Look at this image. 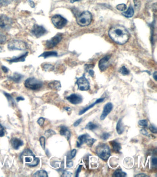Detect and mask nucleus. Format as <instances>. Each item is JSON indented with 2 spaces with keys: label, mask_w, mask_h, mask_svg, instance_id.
Here are the masks:
<instances>
[{
  "label": "nucleus",
  "mask_w": 157,
  "mask_h": 177,
  "mask_svg": "<svg viewBox=\"0 0 157 177\" xmlns=\"http://www.w3.org/2000/svg\"><path fill=\"white\" fill-rule=\"evenodd\" d=\"M111 38L117 44H124L129 38V34L125 27L121 25L112 27L108 32Z\"/></svg>",
  "instance_id": "f257e3e1"
},
{
  "label": "nucleus",
  "mask_w": 157,
  "mask_h": 177,
  "mask_svg": "<svg viewBox=\"0 0 157 177\" xmlns=\"http://www.w3.org/2000/svg\"><path fill=\"white\" fill-rule=\"evenodd\" d=\"M21 162L30 167H35L39 164L40 160L30 149H26L20 155Z\"/></svg>",
  "instance_id": "f03ea898"
},
{
  "label": "nucleus",
  "mask_w": 157,
  "mask_h": 177,
  "mask_svg": "<svg viewBox=\"0 0 157 177\" xmlns=\"http://www.w3.org/2000/svg\"><path fill=\"white\" fill-rule=\"evenodd\" d=\"M96 153L99 157L104 160H107L111 155L110 148L105 144L98 145L96 147Z\"/></svg>",
  "instance_id": "7ed1b4c3"
},
{
  "label": "nucleus",
  "mask_w": 157,
  "mask_h": 177,
  "mask_svg": "<svg viewBox=\"0 0 157 177\" xmlns=\"http://www.w3.org/2000/svg\"><path fill=\"white\" fill-rule=\"evenodd\" d=\"M92 20V15L89 11L83 12L77 19V24L81 26H86L90 25Z\"/></svg>",
  "instance_id": "20e7f679"
},
{
  "label": "nucleus",
  "mask_w": 157,
  "mask_h": 177,
  "mask_svg": "<svg viewBox=\"0 0 157 177\" xmlns=\"http://www.w3.org/2000/svg\"><path fill=\"white\" fill-rule=\"evenodd\" d=\"M25 87L28 89L37 90L40 89L43 86V83L35 78H29L25 81Z\"/></svg>",
  "instance_id": "39448f33"
},
{
  "label": "nucleus",
  "mask_w": 157,
  "mask_h": 177,
  "mask_svg": "<svg viewBox=\"0 0 157 177\" xmlns=\"http://www.w3.org/2000/svg\"><path fill=\"white\" fill-rule=\"evenodd\" d=\"M9 50H24L27 48V45L23 41L13 40L8 45Z\"/></svg>",
  "instance_id": "423d86ee"
},
{
  "label": "nucleus",
  "mask_w": 157,
  "mask_h": 177,
  "mask_svg": "<svg viewBox=\"0 0 157 177\" xmlns=\"http://www.w3.org/2000/svg\"><path fill=\"white\" fill-rule=\"evenodd\" d=\"M51 20L53 26L58 29H62L67 23V20L59 14H56L53 16Z\"/></svg>",
  "instance_id": "0eeeda50"
},
{
  "label": "nucleus",
  "mask_w": 157,
  "mask_h": 177,
  "mask_svg": "<svg viewBox=\"0 0 157 177\" xmlns=\"http://www.w3.org/2000/svg\"><path fill=\"white\" fill-rule=\"evenodd\" d=\"M78 86V89L81 91H87L90 88L89 83L85 77V74L79 78H77L76 83Z\"/></svg>",
  "instance_id": "6e6552de"
},
{
  "label": "nucleus",
  "mask_w": 157,
  "mask_h": 177,
  "mask_svg": "<svg viewBox=\"0 0 157 177\" xmlns=\"http://www.w3.org/2000/svg\"><path fill=\"white\" fill-rule=\"evenodd\" d=\"M62 38V35L60 33L57 34L50 39L47 41L45 43V47L47 49H53L56 47Z\"/></svg>",
  "instance_id": "1a4fd4ad"
},
{
  "label": "nucleus",
  "mask_w": 157,
  "mask_h": 177,
  "mask_svg": "<svg viewBox=\"0 0 157 177\" xmlns=\"http://www.w3.org/2000/svg\"><path fill=\"white\" fill-rule=\"evenodd\" d=\"M47 32L46 29L43 26L38 24L34 25L31 31L32 34L37 38H39L44 36Z\"/></svg>",
  "instance_id": "9d476101"
},
{
  "label": "nucleus",
  "mask_w": 157,
  "mask_h": 177,
  "mask_svg": "<svg viewBox=\"0 0 157 177\" xmlns=\"http://www.w3.org/2000/svg\"><path fill=\"white\" fill-rule=\"evenodd\" d=\"M13 21L12 19L5 15L0 16V28L4 30H8L11 27Z\"/></svg>",
  "instance_id": "9b49d317"
},
{
  "label": "nucleus",
  "mask_w": 157,
  "mask_h": 177,
  "mask_svg": "<svg viewBox=\"0 0 157 177\" xmlns=\"http://www.w3.org/2000/svg\"><path fill=\"white\" fill-rule=\"evenodd\" d=\"M66 99L71 104L77 105L83 102L82 96L77 94H72L66 97Z\"/></svg>",
  "instance_id": "f8f14e48"
},
{
  "label": "nucleus",
  "mask_w": 157,
  "mask_h": 177,
  "mask_svg": "<svg viewBox=\"0 0 157 177\" xmlns=\"http://www.w3.org/2000/svg\"><path fill=\"white\" fill-rule=\"evenodd\" d=\"M111 57V56L108 55L100 60L99 63V67L101 71H104L108 67L109 65V60H110Z\"/></svg>",
  "instance_id": "ddd939ff"
},
{
  "label": "nucleus",
  "mask_w": 157,
  "mask_h": 177,
  "mask_svg": "<svg viewBox=\"0 0 157 177\" xmlns=\"http://www.w3.org/2000/svg\"><path fill=\"white\" fill-rule=\"evenodd\" d=\"M113 108V105L111 102H108L104 106L103 108V112L101 115L100 119L102 121L105 120L107 116L110 114Z\"/></svg>",
  "instance_id": "4468645a"
},
{
  "label": "nucleus",
  "mask_w": 157,
  "mask_h": 177,
  "mask_svg": "<svg viewBox=\"0 0 157 177\" xmlns=\"http://www.w3.org/2000/svg\"><path fill=\"white\" fill-rule=\"evenodd\" d=\"M28 52L25 53L24 54H22L20 56L14 57L11 59L8 60L7 61L9 62L10 63H19V62H24L26 60V58L28 56Z\"/></svg>",
  "instance_id": "2eb2a0df"
},
{
  "label": "nucleus",
  "mask_w": 157,
  "mask_h": 177,
  "mask_svg": "<svg viewBox=\"0 0 157 177\" xmlns=\"http://www.w3.org/2000/svg\"><path fill=\"white\" fill-rule=\"evenodd\" d=\"M11 145L13 148L16 150H18L20 147L24 145L23 142L21 140L17 138H14L11 139Z\"/></svg>",
  "instance_id": "dca6fc26"
},
{
  "label": "nucleus",
  "mask_w": 157,
  "mask_h": 177,
  "mask_svg": "<svg viewBox=\"0 0 157 177\" xmlns=\"http://www.w3.org/2000/svg\"><path fill=\"white\" fill-rule=\"evenodd\" d=\"M89 136L88 134H84L79 136L77 142V147L78 148L80 147L83 143L86 142L87 139H89Z\"/></svg>",
  "instance_id": "f3484780"
},
{
  "label": "nucleus",
  "mask_w": 157,
  "mask_h": 177,
  "mask_svg": "<svg viewBox=\"0 0 157 177\" xmlns=\"http://www.w3.org/2000/svg\"><path fill=\"white\" fill-rule=\"evenodd\" d=\"M59 133H60V134L61 136H65L68 140H69V139H70L71 136V132H70L69 130H68V129L66 127H65V126H62L60 127Z\"/></svg>",
  "instance_id": "a211bd4d"
},
{
  "label": "nucleus",
  "mask_w": 157,
  "mask_h": 177,
  "mask_svg": "<svg viewBox=\"0 0 157 177\" xmlns=\"http://www.w3.org/2000/svg\"><path fill=\"white\" fill-rule=\"evenodd\" d=\"M104 98H99V99H97V100H96V101H95V102L92 103V104L89 105V106L86 107V108H85L83 109V110H81V111L79 112V115L83 114L86 113L87 111H88V110H89V109H90V108H93V107H94L95 105L98 104V103H101V102H103V101H104Z\"/></svg>",
  "instance_id": "6ab92c4d"
},
{
  "label": "nucleus",
  "mask_w": 157,
  "mask_h": 177,
  "mask_svg": "<svg viewBox=\"0 0 157 177\" xmlns=\"http://www.w3.org/2000/svg\"><path fill=\"white\" fill-rule=\"evenodd\" d=\"M110 144L113 148V151L116 153H119L121 149L120 144L116 140H113L110 142Z\"/></svg>",
  "instance_id": "aec40b11"
},
{
  "label": "nucleus",
  "mask_w": 157,
  "mask_h": 177,
  "mask_svg": "<svg viewBox=\"0 0 157 177\" xmlns=\"http://www.w3.org/2000/svg\"><path fill=\"white\" fill-rule=\"evenodd\" d=\"M23 77H24V76L23 75L16 72V73H14L12 76L9 77L8 78L16 83H19L22 80Z\"/></svg>",
  "instance_id": "412c9836"
},
{
  "label": "nucleus",
  "mask_w": 157,
  "mask_h": 177,
  "mask_svg": "<svg viewBox=\"0 0 157 177\" xmlns=\"http://www.w3.org/2000/svg\"><path fill=\"white\" fill-rule=\"evenodd\" d=\"M48 87L51 89L58 90L61 88V84L59 81H53L48 84Z\"/></svg>",
  "instance_id": "4be33fe9"
},
{
  "label": "nucleus",
  "mask_w": 157,
  "mask_h": 177,
  "mask_svg": "<svg viewBox=\"0 0 157 177\" xmlns=\"http://www.w3.org/2000/svg\"><path fill=\"white\" fill-rule=\"evenodd\" d=\"M58 56V53L56 51H45L41 54L39 57H42L45 59L50 57H57Z\"/></svg>",
  "instance_id": "5701e85b"
},
{
  "label": "nucleus",
  "mask_w": 157,
  "mask_h": 177,
  "mask_svg": "<svg viewBox=\"0 0 157 177\" xmlns=\"http://www.w3.org/2000/svg\"><path fill=\"white\" fill-rule=\"evenodd\" d=\"M116 131H117V133H118L119 135L122 134V133H124V131H125L124 125H123V123H122V119H120L118 121L117 126H116Z\"/></svg>",
  "instance_id": "b1692460"
},
{
  "label": "nucleus",
  "mask_w": 157,
  "mask_h": 177,
  "mask_svg": "<svg viewBox=\"0 0 157 177\" xmlns=\"http://www.w3.org/2000/svg\"><path fill=\"white\" fill-rule=\"evenodd\" d=\"M134 14V10L131 6H130L126 11L122 12V14L126 18H131L133 16Z\"/></svg>",
  "instance_id": "393cba45"
},
{
  "label": "nucleus",
  "mask_w": 157,
  "mask_h": 177,
  "mask_svg": "<svg viewBox=\"0 0 157 177\" xmlns=\"http://www.w3.org/2000/svg\"><path fill=\"white\" fill-rule=\"evenodd\" d=\"M126 176V172L122 171L121 169H118L116 170L113 174V177H124Z\"/></svg>",
  "instance_id": "a878e982"
},
{
  "label": "nucleus",
  "mask_w": 157,
  "mask_h": 177,
  "mask_svg": "<svg viewBox=\"0 0 157 177\" xmlns=\"http://www.w3.org/2000/svg\"><path fill=\"white\" fill-rule=\"evenodd\" d=\"M4 94L5 95V96L7 98L9 104L11 105V106H14L15 104V101L11 95L8 93H6V92H4Z\"/></svg>",
  "instance_id": "bb28decb"
},
{
  "label": "nucleus",
  "mask_w": 157,
  "mask_h": 177,
  "mask_svg": "<svg viewBox=\"0 0 157 177\" xmlns=\"http://www.w3.org/2000/svg\"><path fill=\"white\" fill-rule=\"evenodd\" d=\"M33 176H34V177H48V175H47L46 171H45V170H42L38 171L35 174H34Z\"/></svg>",
  "instance_id": "cd10ccee"
},
{
  "label": "nucleus",
  "mask_w": 157,
  "mask_h": 177,
  "mask_svg": "<svg viewBox=\"0 0 157 177\" xmlns=\"http://www.w3.org/2000/svg\"><path fill=\"white\" fill-rule=\"evenodd\" d=\"M98 128V126L96 124H94L92 122H89L86 125V127H85V128L87 130H94Z\"/></svg>",
  "instance_id": "c85d7f7f"
},
{
  "label": "nucleus",
  "mask_w": 157,
  "mask_h": 177,
  "mask_svg": "<svg viewBox=\"0 0 157 177\" xmlns=\"http://www.w3.org/2000/svg\"><path fill=\"white\" fill-rule=\"evenodd\" d=\"M43 69L45 71H52L54 69L53 66L50 64H45L42 66Z\"/></svg>",
  "instance_id": "c756f323"
},
{
  "label": "nucleus",
  "mask_w": 157,
  "mask_h": 177,
  "mask_svg": "<svg viewBox=\"0 0 157 177\" xmlns=\"http://www.w3.org/2000/svg\"><path fill=\"white\" fill-rule=\"evenodd\" d=\"M16 0H0V6L5 7Z\"/></svg>",
  "instance_id": "7c9ffc66"
},
{
  "label": "nucleus",
  "mask_w": 157,
  "mask_h": 177,
  "mask_svg": "<svg viewBox=\"0 0 157 177\" xmlns=\"http://www.w3.org/2000/svg\"><path fill=\"white\" fill-rule=\"evenodd\" d=\"M119 71L123 75H127L129 73V70L125 66H122Z\"/></svg>",
  "instance_id": "2f4dec72"
},
{
  "label": "nucleus",
  "mask_w": 157,
  "mask_h": 177,
  "mask_svg": "<svg viewBox=\"0 0 157 177\" xmlns=\"http://www.w3.org/2000/svg\"><path fill=\"white\" fill-rule=\"evenodd\" d=\"M7 40L6 35L0 31V44H5Z\"/></svg>",
  "instance_id": "473e14b6"
},
{
  "label": "nucleus",
  "mask_w": 157,
  "mask_h": 177,
  "mask_svg": "<svg viewBox=\"0 0 157 177\" xmlns=\"http://www.w3.org/2000/svg\"><path fill=\"white\" fill-rule=\"evenodd\" d=\"M96 141V139H88L86 141L87 145L89 147H92L94 143Z\"/></svg>",
  "instance_id": "72a5a7b5"
},
{
  "label": "nucleus",
  "mask_w": 157,
  "mask_h": 177,
  "mask_svg": "<svg viewBox=\"0 0 157 177\" xmlns=\"http://www.w3.org/2000/svg\"><path fill=\"white\" fill-rule=\"evenodd\" d=\"M116 8L119 11H125L127 9V6L125 4L122 3L117 5Z\"/></svg>",
  "instance_id": "f704fd0d"
},
{
  "label": "nucleus",
  "mask_w": 157,
  "mask_h": 177,
  "mask_svg": "<svg viewBox=\"0 0 157 177\" xmlns=\"http://www.w3.org/2000/svg\"><path fill=\"white\" fill-rule=\"evenodd\" d=\"M55 134H56V132H54L53 130H51V129H49V130H47V131H46L45 133V135L47 138L51 137L52 136Z\"/></svg>",
  "instance_id": "c9c22d12"
},
{
  "label": "nucleus",
  "mask_w": 157,
  "mask_h": 177,
  "mask_svg": "<svg viewBox=\"0 0 157 177\" xmlns=\"http://www.w3.org/2000/svg\"><path fill=\"white\" fill-rule=\"evenodd\" d=\"M138 124L141 127H146L148 126V122H147V121L146 120H140L138 121Z\"/></svg>",
  "instance_id": "e433bc0d"
},
{
  "label": "nucleus",
  "mask_w": 157,
  "mask_h": 177,
  "mask_svg": "<svg viewBox=\"0 0 157 177\" xmlns=\"http://www.w3.org/2000/svg\"><path fill=\"white\" fill-rule=\"evenodd\" d=\"M39 141L41 146L43 149H45V138L42 136L40 138Z\"/></svg>",
  "instance_id": "4c0bfd02"
},
{
  "label": "nucleus",
  "mask_w": 157,
  "mask_h": 177,
  "mask_svg": "<svg viewBox=\"0 0 157 177\" xmlns=\"http://www.w3.org/2000/svg\"><path fill=\"white\" fill-rule=\"evenodd\" d=\"M110 136H111V134L109 133H104L101 136V138L104 140H107L110 138Z\"/></svg>",
  "instance_id": "58836bf2"
},
{
  "label": "nucleus",
  "mask_w": 157,
  "mask_h": 177,
  "mask_svg": "<svg viewBox=\"0 0 157 177\" xmlns=\"http://www.w3.org/2000/svg\"><path fill=\"white\" fill-rule=\"evenodd\" d=\"M149 129H150V131L153 133L156 134L157 133V128H156V127L154 126L153 125H151L149 127Z\"/></svg>",
  "instance_id": "ea45409f"
},
{
  "label": "nucleus",
  "mask_w": 157,
  "mask_h": 177,
  "mask_svg": "<svg viewBox=\"0 0 157 177\" xmlns=\"http://www.w3.org/2000/svg\"><path fill=\"white\" fill-rule=\"evenodd\" d=\"M133 1L135 8H139L140 5V0H133Z\"/></svg>",
  "instance_id": "a19ab883"
},
{
  "label": "nucleus",
  "mask_w": 157,
  "mask_h": 177,
  "mask_svg": "<svg viewBox=\"0 0 157 177\" xmlns=\"http://www.w3.org/2000/svg\"><path fill=\"white\" fill-rule=\"evenodd\" d=\"M45 120L44 118H43V117L40 118L38 121V124L41 127H42L44 125V123Z\"/></svg>",
  "instance_id": "79ce46f5"
},
{
  "label": "nucleus",
  "mask_w": 157,
  "mask_h": 177,
  "mask_svg": "<svg viewBox=\"0 0 157 177\" xmlns=\"http://www.w3.org/2000/svg\"><path fill=\"white\" fill-rule=\"evenodd\" d=\"M77 153V150L76 149H72L71 151V152L70 154V159H72L73 158L75 157L76 156V154Z\"/></svg>",
  "instance_id": "37998d69"
},
{
  "label": "nucleus",
  "mask_w": 157,
  "mask_h": 177,
  "mask_svg": "<svg viewBox=\"0 0 157 177\" xmlns=\"http://www.w3.org/2000/svg\"><path fill=\"white\" fill-rule=\"evenodd\" d=\"M5 135L4 133V128L3 126L0 124V137H2Z\"/></svg>",
  "instance_id": "c03bdc74"
},
{
  "label": "nucleus",
  "mask_w": 157,
  "mask_h": 177,
  "mask_svg": "<svg viewBox=\"0 0 157 177\" xmlns=\"http://www.w3.org/2000/svg\"><path fill=\"white\" fill-rule=\"evenodd\" d=\"M82 118H80V119H78V120H77V121H76L74 122V124H73V126H74V127H77V126H79V124L81 123V122H82Z\"/></svg>",
  "instance_id": "a18cd8bd"
},
{
  "label": "nucleus",
  "mask_w": 157,
  "mask_h": 177,
  "mask_svg": "<svg viewBox=\"0 0 157 177\" xmlns=\"http://www.w3.org/2000/svg\"><path fill=\"white\" fill-rule=\"evenodd\" d=\"M62 176L63 177H71L72 176V173L68 171H65L63 173Z\"/></svg>",
  "instance_id": "49530a36"
},
{
  "label": "nucleus",
  "mask_w": 157,
  "mask_h": 177,
  "mask_svg": "<svg viewBox=\"0 0 157 177\" xmlns=\"http://www.w3.org/2000/svg\"><path fill=\"white\" fill-rule=\"evenodd\" d=\"M152 164L153 166H156L157 164V159L156 157H153L152 159Z\"/></svg>",
  "instance_id": "de8ad7c7"
},
{
  "label": "nucleus",
  "mask_w": 157,
  "mask_h": 177,
  "mask_svg": "<svg viewBox=\"0 0 157 177\" xmlns=\"http://www.w3.org/2000/svg\"><path fill=\"white\" fill-rule=\"evenodd\" d=\"M82 166L80 165L77 168V170L76 172V177H78L79 176V174L81 172V169H82Z\"/></svg>",
  "instance_id": "09e8293b"
},
{
  "label": "nucleus",
  "mask_w": 157,
  "mask_h": 177,
  "mask_svg": "<svg viewBox=\"0 0 157 177\" xmlns=\"http://www.w3.org/2000/svg\"><path fill=\"white\" fill-rule=\"evenodd\" d=\"M140 133L141 134L144 136H147L148 134V132L145 129H142L140 130Z\"/></svg>",
  "instance_id": "8fccbe9b"
},
{
  "label": "nucleus",
  "mask_w": 157,
  "mask_h": 177,
  "mask_svg": "<svg viewBox=\"0 0 157 177\" xmlns=\"http://www.w3.org/2000/svg\"><path fill=\"white\" fill-rule=\"evenodd\" d=\"M73 165V163L72 161H68L66 163V166H67V167L70 168V167H72Z\"/></svg>",
  "instance_id": "3c124183"
},
{
  "label": "nucleus",
  "mask_w": 157,
  "mask_h": 177,
  "mask_svg": "<svg viewBox=\"0 0 157 177\" xmlns=\"http://www.w3.org/2000/svg\"><path fill=\"white\" fill-rule=\"evenodd\" d=\"M2 70L5 73H8L9 71V70L8 69L7 67H6V66H2Z\"/></svg>",
  "instance_id": "603ef678"
},
{
  "label": "nucleus",
  "mask_w": 157,
  "mask_h": 177,
  "mask_svg": "<svg viewBox=\"0 0 157 177\" xmlns=\"http://www.w3.org/2000/svg\"><path fill=\"white\" fill-rule=\"evenodd\" d=\"M28 3H29V5L31 6L32 8H35V3L33 2L32 1H28Z\"/></svg>",
  "instance_id": "864d4df0"
},
{
  "label": "nucleus",
  "mask_w": 157,
  "mask_h": 177,
  "mask_svg": "<svg viewBox=\"0 0 157 177\" xmlns=\"http://www.w3.org/2000/svg\"><path fill=\"white\" fill-rule=\"evenodd\" d=\"M135 177H149L148 175H146V174H144V173H140V174L136 175Z\"/></svg>",
  "instance_id": "5fc2aeb1"
},
{
  "label": "nucleus",
  "mask_w": 157,
  "mask_h": 177,
  "mask_svg": "<svg viewBox=\"0 0 157 177\" xmlns=\"http://www.w3.org/2000/svg\"><path fill=\"white\" fill-rule=\"evenodd\" d=\"M89 73V75L91 76V77H93L94 75V71L92 69L89 70L88 71V72Z\"/></svg>",
  "instance_id": "6e6d98bb"
},
{
  "label": "nucleus",
  "mask_w": 157,
  "mask_h": 177,
  "mask_svg": "<svg viewBox=\"0 0 157 177\" xmlns=\"http://www.w3.org/2000/svg\"><path fill=\"white\" fill-rule=\"evenodd\" d=\"M24 100H25V98H23L22 96H19L16 98V101L18 102L20 101H24Z\"/></svg>",
  "instance_id": "4d7b16f0"
},
{
  "label": "nucleus",
  "mask_w": 157,
  "mask_h": 177,
  "mask_svg": "<svg viewBox=\"0 0 157 177\" xmlns=\"http://www.w3.org/2000/svg\"><path fill=\"white\" fill-rule=\"evenodd\" d=\"M157 72H155L153 73V78H154V79H155V81H157Z\"/></svg>",
  "instance_id": "13d9d810"
},
{
  "label": "nucleus",
  "mask_w": 157,
  "mask_h": 177,
  "mask_svg": "<svg viewBox=\"0 0 157 177\" xmlns=\"http://www.w3.org/2000/svg\"><path fill=\"white\" fill-rule=\"evenodd\" d=\"M64 109L66 110V111H67V112H69V111L71 110V108L69 107H65L64 108Z\"/></svg>",
  "instance_id": "bf43d9fd"
},
{
  "label": "nucleus",
  "mask_w": 157,
  "mask_h": 177,
  "mask_svg": "<svg viewBox=\"0 0 157 177\" xmlns=\"http://www.w3.org/2000/svg\"><path fill=\"white\" fill-rule=\"evenodd\" d=\"M71 3H74V2H78L80 1V0H69Z\"/></svg>",
  "instance_id": "052dcab7"
}]
</instances>
